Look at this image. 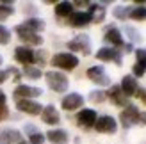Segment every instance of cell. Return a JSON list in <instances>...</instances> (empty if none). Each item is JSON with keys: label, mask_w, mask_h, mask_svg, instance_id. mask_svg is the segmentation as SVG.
I'll return each mask as SVG.
<instances>
[{"label": "cell", "mask_w": 146, "mask_h": 144, "mask_svg": "<svg viewBox=\"0 0 146 144\" xmlns=\"http://www.w3.org/2000/svg\"><path fill=\"white\" fill-rule=\"evenodd\" d=\"M52 64L59 69H64V71H71L77 68L78 64V57L73 55V54H68V52H62V54H55L52 57Z\"/></svg>", "instance_id": "cell-1"}, {"label": "cell", "mask_w": 146, "mask_h": 144, "mask_svg": "<svg viewBox=\"0 0 146 144\" xmlns=\"http://www.w3.org/2000/svg\"><path fill=\"white\" fill-rule=\"evenodd\" d=\"M46 77V84H48V87L55 91V92H64L68 89V78L64 77V73H59V71H48V73L45 75Z\"/></svg>", "instance_id": "cell-2"}, {"label": "cell", "mask_w": 146, "mask_h": 144, "mask_svg": "<svg viewBox=\"0 0 146 144\" xmlns=\"http://www.w3.org/2000/svg\"><path fill=\"white\" fill-rule=\"evenodd\" d=\"M119 119H121V126L123 128H130V126L137 125V119H139V110H137V107L128 103L125 107V110H121Z\"/></svg>", "instance_id": "cell-3"}, {"label": "cell", "mask_w": 146, "mask_h": 144, "mask_svg": "<svg viewBox=\"0 0 146 144\" xmlns=\"http://www.w3.org/2000/svg\"><path fill=\"white\" fill-rule=\"evenodd\" d=\"M68 48L73 50V52H82L84 55H89L91 54V41L86 34H80L75 39L68 41Z\"/></svg>", "instance_id": "cell-4"}, {"label": "cell", "mask_w": 146, "mask_h": 144, "mask_svg": "<svg viewBox=\"0 0 146 144\" xmlns=\"http://www.w3.org/2000/svg\"><path fill=\"white\" fill-rule=\"evenodd\" d=\"M87 78H89L91 82L98 84V85H109L111 84V78H109V75L105 73L104 66H93L87 69Z\"/></svg>", "instance_id": "cell-5"}, {"label": "cell", "mask_w": 146, "mask_h": 144, "mask_svg": "<svg viewBox=\"0 0 146 144\" xmlns=\"http://www.w3.org/2000/svg\"><path fill=\"white\" fill-rule=\"evenodd\" d=\"M94 128H96V132H100V133H114L118 130V123H116V119L112 116H102V118L96 119Z\"/></svg>", "instance_id": "cell-6"}, {"label": "cell", "mask_w": 146, "mask_h": 144, "mask_svg": "<svg viewBox=\"0 0 146 144\" xmlns=\"http://www.w3.org/2000/svg\"><path fill=\"white\" fill-rule=\"evenodd\" d=\"M16 32H18V38H20V41L27 43V45L39 46L41 43H43V38H41V36H38L36 32L27 30V28H25L23 25H16Z\"/></svg>", "instance_id": "cell-7"}, {"label": "cell", "mask_w": 146, "mask_h": 144, "mask_svg": "<svg viewBox=\"0 0 146 144\" xmlns=\"http://www.w3.org/2000/svg\"><path fill=\"white\" fill-rule=\"evenodd\" d=\"M84 105V96L82 94H78V92H70V94H66L62 98V102H61V107L64 110H77L78 107H82Z\"/></svg>", "instance_id": "cell-8"}, {"label": "cell", "mask_w": 146, "mask_h": 144, "mask_svg": "<svg viewBox=\"0 0 146 144\" xmlns=\"http://www.w3.org/2000/svg\"><path fill=\"white\" fill-rule=\"evenodd\" d=\"M41 89L39 87H31V85H18L14 89V100L20 102V100H31V98H36L41 94Z\"/></svg>", "instance_id": "cell-9"}, {"label": "cell", "mask_w": 146, "mask_h": 144, "mask_svg": "<svg viewBox=\"0 0 146 144\" xmlns=\"http://www.w3.org/2000/svg\"><path fill=\"white\" fill-rule=\"evenodd\" d=\"M96 119H98V116H96V112L93 109H82L78 112V116H77V123L82 128H91V126H94Z\"/></svg>", "instance_id": "cell-10"}, {"label": "cell", "mask_w": 146, "mask_h": 144, "mask_svg": "<svg viewBox=\"0 0 146 144\" xmlns=\"http://www.w3.org/2000/svg\"><path fill=\"white\" fill-rule=\"evenodd\" d=\"M16 105L20 112H25L29 116H38L43 112V105H39L34 100H20V102H16Z\"/></svg>", "instance_id": "cell-11"}, {"label": "cell", "mask_w": 146, "mask_h": 144, "mask_svg": "<svg viewBox=\"0 0 146 144\" xmlns=\"http://www.w3.org/2000/svg\"><path fill=\"white\" fill-rule=\"evenodd\" d=\"M14 57H16L18 62L25 64V66H31L36 59V54H34V50H31L29 46H18L14 50Z\"/></svg>", "instance_id": "cell-12"}, {"label": "cell", "mask_w": 146, "mask_h": 144, "mask_svg": "<svg viewBox=\"0 0 146 144\" xmlns=\"http://www.w3.org/2000/svg\"><path fill=\"white\" fill-rule=\"evenodd\" d=\"M107 98L111 100V102L114 103V105H118V107H127L128 105V102H127V96L123 94V91H121V87L119 85H112L111 89H109L107 92Z\"/></svg>", "instance_id": "cell-13"}, {"label": "cell", "mask_w": 146, "mask_h": 144, "mask_svg": "<svg viewBox=\"0 0 146 144\" xmlns=\"http://www.w3.org/2000/svg\"><path fill=\"white\" fill-rule=\"evenodd\" d=\"M96 59L98 61H114L116 64H121V54H119V50L104 46L96 52Z\"/></svg>", "instance_id": "cell-14"}, {"label": "cell", "mask_w": 146, "mask_h": 144, "mask_svg": "<svg viewBox=\"0 0 146 144\" xmlns=\"http://www.w3.org/2000/svg\"><path fill=\"white\" fill-rule=\"evenodd\" d=\"M21 142V133L14 128H4L0 130V144H16Z\"/></svg>", "instance_id": "cell-15"}, {"label": "cell", "mask_w": 146, "mask_h": 144, "mask_svg": "<svg viewBox=\"0 0 146 144\" xmlns=\"http://www.w3.org/2000/svg\"><path fill=\"white\" fill-rule=\"evenodd\" d=\"M121 91H123V94H125L127 98L128 96H134L135 94V91H137V82H135V77L134 75H125L123 77V80H121Z\"/></svg>", "instance_id": "cell-16"}, {"label": "cell", "mask_w": 146, "mask_h": 144, "mask_svg": "<svg viewBox=\"0 0 146 144\" xmlns=\"http://www.w3.org/2000/svg\"><path fill=\"white\" fill-rule=\"evenodd\" d=\"M41 118H43V121H45L46 125H57V123L61 121V116H59V112H57V109H55L54 105L43 107Z\"/></svg>", "instance_id": "cell-17"}, {"label": "cell", "mask_w": 146, "mask_h": 144, "mask_svg": "<svg viewBox=\"0 0 146 144\" xmlns=\"http://www.w3.org/2000/svg\"><path fill=\"white\" fill-rule=\"evenodd\" d=\"M104 39H105L107 43H111L112 46H123V36H121V32H119L116 27H109V28H107Z\"/></svg>", "instance_id": "cell-18"}, {"label": "cell", "mask_w": 146, "mask_h": 144, "mask_svg": "<svg viewBox=\"0 0 146 144\" xmlns=\"http://www.w3.org/2000/svg\"><path fill=\"white\" fill-rule=\"evenodd\" d=\"M89 23H91V16L87 13H84V11L73 13L71 16H70V25L71 27H86V25H89Z\"/></svg>", "instance_id": "cell-19"}, {"label": "cell", "mask_w": 146, "mask_h": 144, "mask_svg": "<svg viewBox=\"0 0 146 144\" xmlns=\"http://www.w3.org/2000/svg\"><path fill=\"white\" fill-rule=\"evenodd\" d=\"M87 14L91 16V21L100 23V21H104V18H105V7L102 4H89V11H87Z\"/></svg>", "instance_id": "cell-20"}, {"label": "cell", "mask_w": 146, "mask_h": 144, "mask_svg": "<svg viewBox=\"0 0 146 144\" xmlns=\"http://www.w3.org/2000/svg\"><path fill=\"white\" fill-rule=\"evenodd\" d=\"M46 139L54 144H64V142H68V133L64 130H50L46 133Z\"/></svg>", "instance_id": "cell-21"}, {"label": "cell", "mask_w": 146, "mask_h": 144, "mask_svg": "<svg viewBox=\"0 0 146 144\" xmlns=\"http://www.w3.org/2000/svg\"><path fill=\"white\" fill-rule=\"evenodd\" d=\"M21 25L31 32H41L43 28H45V21L41 18H29V20H25V23H21Z\"/></svg>", "instance_id": "cell-22"}, {"label": "cell", "mask_w": 146, "mask_h": 144, "mask_svg": "<svg viewBox=\"0 0 146 144\" xmlns=\"http://www.w3.org/2000/svg\"><path fill=\"white\" fill-rule=\"evenodd\" d=\"M55 14L59 18L71 16V14H73V4L71 2H59V4L55 5Z\"/></svg>", "instance_id": "cell-23"}, {"label": "cell", "mask_w": 146, "mask_h": 144, "mask_svg": "<svg viewBox=\"0 0 146 144\" xmlns=\"http://www.w3.org/2000/svg\"><path fill=\"white\" fill-rule=\"evenodd\" d=\"M130 11H132V7H128V5H119V7H114V18H118V20H127L130 16Z\"/></svg>", "instance_id": "cell-24"}, {"label": "cell", "mask_w": 146, "mask_h": 144, "mask_svg": "<svg viewBox=\"0 0 146 144\" xmlns=\"http://www.w3.org/2000/svg\"><path fill=\"white\" fill-rule=\"evenodd\" d=\"M135 21H141V20H146V7L144 5H139V7H132V11H130V16Z\"/></svg>", "instance_id": "cell-25"}, {"label": "cell", "mask_w": 146, "mask_h": 144, "mask_svg": "<svg viewBox=\"0 0 146 144\" xmlns=\"http://www.w3.org/2000/svg\"><path fill=\"white\" fill-rule=\"evenodd\" d=\"M14 13V7L11 4H0V21H4Z\"/></svg>", "instance_id": "cell-26"}, {"label": "cell", "mask_w": 146, "mask_h": 144, "mask_svg": "<svg viewBox=\"0 0 146 144\" xmlns=\"http://www.w3.org/2000/svg\"><path fill=\"white\" fill-rule=\"evenodd\" d=\"M23 73L29 77V78H32V80H38V78H41V69L39 68H34V66H25L23 69Z\"/></svg>", "instance_id": "cell-27"}, {"label": "cell", "mask_w": 146, "mask_h": 144, "mask_svg": "<svg viewBox=\"0 0 146 144\" xmlns=\"http://www.w3.org/2000/svg\"><path fill=\"white\" fill-rule=\"evenodd\" d=\"M11 41V32L9 28H5L4 25H0V45H7Z\"/></svg>", "instance_id": "cell-28"}, {"label": "cell", "mask_w": 146, "mask_h": 144, "mask_svg": "<svg viewBox=\"0 0 146 144\" xmlns=\"http://www.w3.org/2000/svg\"><path fill=\"white\" fill-rule=\"evenodd\" d=\"M105 98H107V94H105L104 91H93L91 94H89V100H91L93 103H100V102H104Z\"/></svg>", "instance_id": "cell-29"}, {"label": "cell", "mask_w": 146, "mask_h": 144, "mask_svg": "<svg viewBox=\"0 0 146 144\" xmlns=\"http://www.w3.org/2000/svg\"><path fill=\"white\" fill-rule=\"evenodd\" d=\"M29 141H31V144H43L45 142V135L41 132H34V133L29 135Z\"/></svg>", "instance_id": "cell-30"}, {"label": "cell", "mask_w": 146, "mask_h": 144, "mask_svg": "<svg viewBox=\"0 0 146 144\" xmlns=\"http://www.w3.org/2000/svg\"><path fill=\"white\" fill-rule=\"evenodd\" d=\"M135 57H137V64L146 68V50H135Z\"/></svg>", "instance_id": "cell-31"}, {"label": "cell", "mask_w": 146, "mask_h": 144, "mask_svg": "<svg viewBox=\"0 0 146 144\" xmlns=\"http://www.w3.org/2000/svg\"><path fill=\"white\" fill-rule=\"evenodd\" d=\"M132 73H134V77H143V75L146 73V68H144V66H141V64H134Z\"/></svg>", "instance_id": "cell-32"}, {"label": "cell", "mask_w": 146, "mask_h": 144, "mask_svg": "<svg viewBox=\"0 0 146 144\" xmlns=\"http://www.w3.org/2000/svg\"><path fill=\"white\" fill-rule=\"evenodd\" d=\"M125 32H127V34H130V39H132V41H141V36H139V32H137V30H134L132 27H127V28H125Z\"/></svg>", "instance_id": "cell-33"}, {"label": "cell", "mask_w": 146, "mask_h": 144, "mask_svg": "<svg viewBox=\"0 0 146 144\" xmlns=\"http://www.w3.org/2000/svg\"><path fill=\"white\" fill-rule=\"evenodd\" d=\"M135 96L139 98L143 103H146V89H139V87H137V91H135Z\"/></svg>", "instance_id": "cell-34"}, {"label": "cell", "mask_w": 146, "mask_h": 144, "mask_svg": "<svg viewBox=\"0 0 146 144\" xmlns=\"http://www.w3.org/2000/svg\"><path fill=\"white\" fill-rule=\"evenodd\" d=\"M7 116H9V110H7V107H5V105H0V121L5 119Z\"/></svg>", "instance_id": "cell-35"}, {"label": "cell", "mask_w": 146, "mask_h": 144, "mask_svg": "<svg viewBox=\"0 0 146 144\" xmlns=\"http://www.w3.org/2000/svg\"><path fill=\"white\" fill-rule=\"evenodd\" d=\"M137 125H141V126L146 125V112H139V119H137Z\"/></svg>", "instance_id": "cell-36"}, {"label": "cell", "mask_w": 146, "mask_h": 144, "mask_svg": "<svg viewBox=\"0 0 146 144\" xmlns=\"http://www.w3.org/2000/svg\"><path fill=\"white\" fill-rule=\"evenodd\" d=\"M5 78H7V71H2V69H0V84L5 82Z\"/></svg>", "instance_id": "cell-37"}, {"label": "cell", "mask_w": 146, "mask_h": 144, "mask_svg": "<svg viewBox=\"0 0 146 144\" xmlns=\"http://www.w3.org/2000/svg\"><path fill=\"white\" fill-rule=\"evenodd\" d=\"M0 105H5V94H4V91H0Z\"/></svg>", "instance_id": "cell-38"}, {"label": "cell", "mask_w": 146, "mask_h": 144, "mask_svg": "<svg viewBox=\"0 0 146 144\" xmlns=\"http://www.w3.org/2000/svg\"><path fill=\"white\" fill-rule=\"evenodd\" d=\"M0 64H2V55H0Z\"/></svg>", "instance_id": "cell-39"}, {"label": "cell", "mask_w": 146, "mask_h": 144, "mask_svg": "<svg viewBox=\"0 0 146 144\" xmlns=\"http://www.w3.org/2000/svg\"><path fill=\"white\" fill-rule=\"evenodd\" d=\"M21 144H23V142H21Z\"/></svg>", "instance_id": "cell-40"}]
</instances>
